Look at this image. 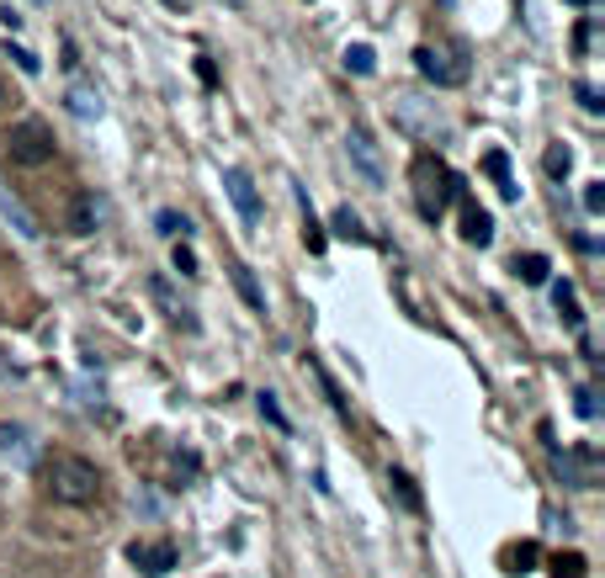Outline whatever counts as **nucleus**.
I'll return each instance as SVG.
<instances>
[{"label":"nucleus","mask_w":605,"mask_h":578,"mask_svg":"<svg viewBox=\"0 0 605 578\" xmlns=\"http://www.w3.org/2000/svg\"><path fill=\"white\" fill-rule=\"evenodd\" d=\"M43 483H48V494H54L59 504H91V499L101 494V467L85 462V457H75V451H54V457L43 462Z\"/></svg>","instance_id":"1"},{"label":"nucleus","mask_w":605,"mask_h":578,"mask_svg":"<svg viewBox=\"0 0 605 578\" xmlns=\"http://www.w3.org/2000/svg\"><path fill=\"white\" fill-rule=\"evenodd\" d=\"M415 180H420V186H415V207H420L425 223H435V218L446 213V202L462 191V180L446 171L441 160H430V154H420V160H415Z\"/></svg>","instance_id":"2"},{"label":"nucleus","mask_w":605,"mask_h":578,"mask_svg":"<svg viewBox=\"0 0 605 578\" xmlns=\"http://www.w3.org/2000/svg\"><path fill=\"white\" fill-rule=\"evenodd\" d=\"M5 154H11L16 165H48V160H54V133H48V122H38V117L11 122V133H5Z\"/></svg>","instance_id":"3"},{"label":"nucleus","mask_w":605,"mask_h":578,"mask_svg":"<svg viewBox=\"0 0 605 578\" xmlns=\"http://www.w3.org/2000/svg\"><path fill=\"white\" fill-rule=\"evenodd\" d=\"M346 154H351V165L362 171V180L372 186V191H382L388 186V171H382V154H377V144H372V133H366L362 122L346 133Z\"/></svg>","instance_id":"4"},{"label":"nucleus","mask_w":605,"mask_h":578,"mask_svg":"<svg viewBox=\"0 0 605 578\" xmlns=\"http://www.w3.org/2000/svg\"><path fill=\"white\" fill-rule=\"evenodd\" d=\"M224 191H229V202L240 207L244 229H255V223H260V197H255V180H250L240 165H229V171H224Z\"/></svg>","instance_id":"5"},{"label":"nucleus","mask_w":605,"mask_h":578,"mask_svg":"<svg viewBox=\"0 0 605 578\" xmlns=\"http://www.w3.org/2000/svg\"><path fill=\"white\" fill-rule=\"evenodd\" d=\"M127 563L144 568L149 578H165L176 568V547H171V541H133V547H127Z\"/></svg>","instance_id":"6"},{"label":"nucleus","mask_w":605,"mask_h":578,"mask_svg":"<svg viewBox=\"0 0 605 578\" xmlns=\"http://www.w3.org/2000/svg\"><path fill=\"white\" fill-rule=\"evenodd\" d=\"M415 69H420L425 80H435V85H457L462 80V69L446 64V54H435V48H415Z\"/></svg>","instance_id":"7"},{"label":"nucleus","mask_w":605,"mask_h":578,"mask_svg":"<svg viewBox=\"0 0 605 578\" xmlns=\"http://www.w3.org/2000/svg\"><path fill=\"white\" fill-rule=\"evenodd\" d=\"M0 218H5V223H11V229L22 233V239H38V218H32V213H27V207H22V197H11V191H5V186H0Z\"/></svg>","instance_id":"8"},{"label":"nucleus","mask_w":605,"mask_h":578,"mask_svg":"<svg viewBox=\"0 0 605 578\" xmlns=\"http://www.w3.org/2000/svg\"><path fill=\"white\" fill-rule=\"evenodd\" d=\"M462 239H468V244H478V250L494 239V218H488L478 202H468V213H462Z\"/></svg>","instance_id":"9"},{"label":"nucleus","mask_w":605,"mask_h":578,"mask_svg":"<svg viewBox=\"0 0 605 578\" xmlns=\"http://www.w3.org/2000/svg\"><path fill=\"white\" fill-rule=\"evenodd\" d=\"M96 223H101V207H96V197H91V191H85V197H75L69 229H75V233H96Z\"/></svg>","instance_id":"10"},{"label":"nucleus","mask_w":605,"mask_h":578,"mask_svg":"<svg viewBox=\"0 0 605 578\" xmlns=\"http://www.w3.org/2000/svg\"><path fill=\"white\" fill-rule=\"evenodd\" d=\"M64 101H69V112L85 117V122H91V117H101V91H91V85H69V96H64Z\"/></svg>","instance_id":"11"},{"label":"nucleus","mask_w":605,"mask_h":578,"mask_svg":"<svg viewBox=\"0 0 605 578\" xmlns=\"http://www.w3.org/2000/svg\"><path fill=\"white\" fill-rule=\"evenodd\" d=\"M149 292H154V302H165V313H171L176 324H186V329H197V319H191V308L171 297V287H165V276H154V282H149Z\"/></svg>","instance_id":"12"},{"label":"nucleus","mask_w":605,"mask_h":578,"mask_svg":"<svg viewBox=\"0 0 605 578\" xmlns=\"http://www.w3.org/2000/svg\"><path fill=\"white\" fill-rule=\"evenodd\" d=\"M552 302H557V313L579 329L584 324V313H579V292H574V282H552Z\"/></svg>","instance_id":"13"},{"label":"nucleus","mask_w":605,"mask_h":578,"mask_svg":"<svg viewBox=\"0 0 605 578\" xmlns=\"http://www.w3.org/2000/svg\"><path fill=\"white\" fill-rule=\"evenodd\" d=\"M229 276H234V287H240V297L250 302V308H266V292H260V282H255L250 266H229Z\"/></svg>","instance_id":"14"},{"label":"nucleus","mask_w":605,"mask_h":578,"mask_svg":"<svg viewBox=\"0 0 605 578\" xmlns=\"http://www.w3.org/2000/svg\"><path fill=\"white\" fill-rule=\"evenodd\" d=\"M515 271H521V282H526V287H542L552 266H547V255H537V250H531V255H515Z\"/></svg>","instance_id":"15"},{"label":"nucleus","mask_w":605,"mask_h":578,"mask_svg":"<svg viewBox=\"0 0 605 578\" xmlns=\"http://www.w3.org/2000/svg\"><path fill=\"white\" fill-rule=\"evenodd\" d=\"M484 165H488V175H494V180H499V197H521V186H515V180H510V160H504V154H499V149H494V154H488Z\"/></svg>","instance_id":"16"},{"label":"nucleus","mask_w":605,"mask_h":578,"mask_svg":"<svg viewBox=\"0 0 605 578\" xmlns=\"http://www.w3.org/2000/svg\"><path fill=\"white\" fill-rule=\"evenodd\" d=\"M329 229L340 233V239H366L362 218H356V213H351V207H335V218H329Z\"/></svg>","instance_id":"17"},{"label":"nucleus","mask_w":605,"mask_h":578,"mask_svg":"<svg viewBox=\"0 0 605 578\" xmlns=\"http://www.w3.org/2000/svg\"><path fill=\"white\" fill-rule=\"evenodd\" d=\"M346 69H351V74H372V69H377V54H372L366 43H351V48H346Z\"/></svg>","instance_id":"18"},{"label":"nucleus","mask_w":605,"mask_h":578,"mask_svg":"<svg viewBox=\"0 0 605 578\" xmlns=\"http://www.w3.org/2000/svg\"><path fill=\"white\" fill-rule=\"evenodd\" d=\"M0 451H5V457H11V451H16V457H32V451H27V430H22V425H0Z\"/></svg>","instance_id":"19"},{"label":"nucleus","mask_w":605,"mask_h":578,"mask_svg":"<svg viewBox=\"0 0 605 578\" xmlns=\"http://www.w3.org/2000/svg\"><path fill=\"white\" fill-rule=\"evenodd\" d=\"M388 483H393V494L404 499V510H420V494H415V483H409V472H399V467H393V472H388Z\"/></svg>","instance_id":"20"},{"label":"nucleus","mask_w":605,"mask_h":578,"mask_svg":"<svg viewBox=\"0 0 605 578\" xmlns=\"http://www.w3.org/2000/svg\"><path fill=\"white\" fill-rule=\"evenodd\" d=\"M568 171H574V154H568L563 144H552V149H547V175H552V180H563Z\"/></svg>","instance_id":"21"},{"label":"nucleus","mask_w":605,"mask_h":578,"mask_svg":"<svg viewBox=\"0 0 605 578\" xmlns=\"http://www.w3.org/2000/svg\"><path fill=\"white\" fill-rule=\"evenodd\" d=\"M552 578H584V557H579V552H568V557L557 552V557H552Z\"/></svg>","instance_id":"22"},{"label":"nucleus","mask_w":605,"mask_h":578,"mask_svg":"<svg viewBox=\"0 0 605 578\" xmlns=\"http://www.w3.org/2000/svg\"><path fill=\"white\" fill-rule=\"evenodd\" d=\"M260 414H266V419H271L276 430H293V419L282 414V404H276V393H260Z\"/></svg>","instance_id":"23"},{"label":"nucleus","mask_w":605,"mask_h":578,"mask_svg":"<svg viewBox=\"0 0 605 578\" xmlns=\"http://www.w3.org/2000/svg\"><path fill=\"white\" fill-rule=\"evenodd\" d=\"M5 54L16 58V69H22V74H38V69H43V58H38V54H27L22 43H5Z\"/></svg>","instance_id":"24"},{"label":"nucleus","mask_w":605,"mask_h":578,"mask_svg":"<svg viewBox=\"0 0 605 578\" xmlns=\"http://www.w3.org/2000/svg\"><path fill=\"white\" fill-rule=\"evenodd\" d=\"M154 223H160V233H165V239H176V233H186V229H191V223H186L181 213H160Z\"/></svg>","instance_id":"25"},{"label":"nucleus","mask_w":605,"mask_h":578,"mask_svg":"<svg viewBox=\"0 0 605 578\" xmlns=\"http://www.w3.org/2000/svg\"><path fill=\"white\" fill-rule=\"evenodd\" d=\"M574 398H579V414H584V419H595V414H601V404H595V388H579V393H574Z\"/></svg>","instance_id":"26"},{"label":"nucleus","mask_w":605,"mask_h":578,"mask_svg":"<svg viewBox=\"0 0 605 578\" xmlns=\"http://www.w3.org/2000/svg\"><path fill=\"white\" fill-rule=\"evenodd\" d=\"M176 271H181V276H197V255H191L186 244H176Z\"/></svg>","instance_id":"27"},{"label":"nucleus","mask_w":605,"mask_h":578,"mask_svg":"<svg viewBox=\"0 0 605 578\" xmlns=\"http://www.w3.org/2000/svg\"><path fill=\"white\" fill-rule=\"evenodd\" d=\"M579 107H584V112H601L605 101L595 96V91H590V85H579Z\"/></svg>","instance_id":"28"},{"label":"nucleus","mask_w":605,"mask_h":578,"mask_svg":"<svg viewBox=\"0 0 605 578\" xmlns=\"http://www.w3.org/2000/svg\"><path fill=\"white\" fill-rule=\"evenodd\" d=\"M584 207H590V213H601V207H605V191H601V186H590V191H584Z\"/></svg>","instance_id":"29"},{"label":"nucleus","mask_w":605,"mask_h":578,"mask_svg":"<svg viewBox=\"0 0 605 578\" xmlns=\"http://www.w3.org/2000/svg\"><path fill=\"white\" fill-rule=\"evenodd\" d=\"M165 5H171V11H186V5H191V0H165Z\"/></svg>","instance_id":"30"},{"label":"nucleus","mask_w":605,"mask_h":578,"mask_svg":"<svg viewBox=\"0 0 605 578\" xmlns=\"http://www.w3.org/2000/svg\"><path fill=\"white\" fill-rule=\"evenodd\" d=\"M568 5H590V0H568Z\"/></svg>","instance_id":"31"},{"label":"nucleus","mask_w":605,"mask_h":578,"mask_svg":"<svg viewBox=\"0 0 605 578\" xmlns=\"http://www.w3.org/2000/svg\"><path fill=\"white\" fill-rule=\"evenodd\" d=\"M0 101H5V85H0Z\"/></svg>","instance_id":"32"},{"label":"nucleus","mask_w":605,"mask_h":578,"mask_svg":"<svg viewBox=\"0 0 605 578\" xmlns=\"http://www.w3.org/2000/svg\"><path fill=\"white\" fill-rule=\"evenodd\" d=\"M229 5H244V0H229Z\"/></svg>","instance_id":"33"}]
</instances>
